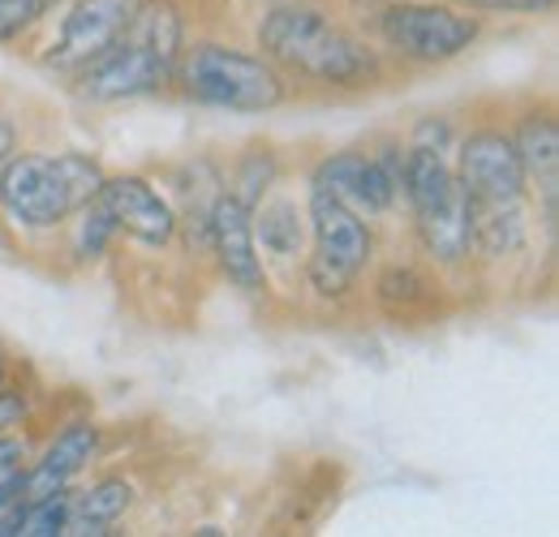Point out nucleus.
<instances>
[{
	"mask_svg": "<svg viewBox=\"0 0 559 537\" xmlns=\"http://www.w3.org/2000/svg\"><path fill=\"white\" fill-rule=\"evenodd\" d=\"M388 48H396L405 61L418 65H443L452 57H461L465 48H474V39L483 35V22L474 13H456L448 4H388L383 22H379Z\"/></svg>",
	"mask_w": 559,
	"mask_h": 537,
	"instance_id": "nucleus-6",
	"label": "nucleus"
},
{
	"mask_svg": "<svg viewBox=\"0 0 559 537\" xmlns=\"http://www.w3.org/2000/svg\"><path fill=\"white\" fill-rule=\"evenodd\" d=\"M99 186H104V168L82 151L13 155L0 168V206L22 228H57L78 206L95 199Z\"/></svg>",
	"mask_w": 559,
	"mask_h": 537,
	"instance_id": "nucleus-2",
	"label": "nucleus"
},
{
	"mask_svg": "<svg viewBox=\"0 0 559 537\" xmlns=\"http://www.w3.org/2000/svg\"><path fill=\"white\" fill-rule=\"evenodd\" d=\"M421 288H426V279L409 267H392V271H383V275H379V297H383L388 306H396V301H401V306L421 301V297H426Z\"/></svg>",
	"mask_w": 559,
	"mask_h": 537,
	"instance_id": "nucleus-20",
	"label": "nucleus"
},
{
	"mask_svg": "<svg viewBox=\"0 0 559 537\" xmlns=\"http://www.w3.org/2000/svg\"><path fill=\"white\" fill-rule=\"evenodd\" d=\"M272 181H276V155L254 146V151H246L241 164H237V181H233L237 190H233V199L246 202V206L254 211V206L263 202V194L272 190Z\"/></svg>",
	"mask_w": 559,
	"mask_h": 537,
	"instance_id": "nucleus-18",
	"label": "nucleus"
},
{
	"mask_svg": "<svg viewBox=\"0 0 559 537\" xmlns=\"http://www.w3.org/2000/svg\"><path fill=\"white\" fill-rule=\"evenodd\" d=\"M95 448H99V430L91 421H70L52 439V448L31 469H22V499H39V494H52V490L70 486L82 473V465L95 456Z\"/></svg>",
	"mask_w": 559,
	"mask_h": 537,
	"instance_id": "nucleus-14",
	"label": "nucleus"
},
{
	"mask_svg": "<svg viewBox=\"0 0 559 537\" xmlns=\"http://www.w3.org/2000/svg\"><path fill=\"white\" fill-rule=\"evenodd\" d=\"M95 199L117 219V232H130L142 246H168L177 237V211L142 177H104Z\"/></svg>",
	"mask_w": 559,
	"mask_h": 537,
	"instance_id": "nucleus-12",
	"label": "nucleus"
},
{
	"mask_svg": "<svg viewBox=\"0 0 559 537\" xmlns=\"http://www.w3.org/2000/svg\"><path fill=\"white\" fill-rule=\"evenodd\" d=\"M117 237V219L108 215V206L99 199H91L86 206H78V237H73V254L82 263L99 259L108 250V241Z\"/></svg>",
	"mask_w": 559,
	"mask_h": 537,
	"instance_id": "nucleus-17",
	"label": "nucleus"
},
{
	"mask_svg": "<svg viewBox=\"0 0 559 537\" xmlns=\"http://www.w3.org/2000/svg\"><path fill=\"white\" fill-rule=\"evenodd\" d=\"M139 0H73V9L61 17L57 39L44 52V65L57 73H82L91 61H99L130 26Z\"/></svg>",
	"mask_w": 559,
	"mask_h": 537,
	"instance_id": "nucleus-8",
	"label": "nucleus"
},
{
	"mask_svg": "<svg viewBox=\"0 0 559 537\" xmlns=\"http://www.w3.org/2000/svg\"><path fill=\"white\" fill-rule=\"evenodd\" d=\"M310 190H328L332 199L353 206L357 215H383L401 194V155H361V151H336L314 168Z\"/></svg>",
	"mask_w": 559,
	"mask_h": 537,
	"instance_id": "nucleus-9",
	"label": "nucleus"
},
{
	"mask_svg": "<svg viewBox=\"0 0 559 537\" xmlns=\"http://www.w3.org/2000/svg\"><path fill=\"white\" fill-rule=\"evenodd\" d=\"M401 190L414 206V224L430 259L439 263H461L474 250V232H469V199L456 181V172L448 168L443 151L414 142L401 155Z\"/></svg>",
	"mask_w": 559,
	"mask_h": 537,
	"instance_id": "nucleus-3",
	"label": "nucleus"
},
{
	"mask_svg": "<svg viewBox=\"0 0 559 537\" xmlns=\"http://www.w3.org/2000/svg\"><path fill=\"white\" fill-rule=\"evenodd\" d=\"M250 224H254V241L276 254V259H293L301 254V241H306V219L297 211V202L288 199H272L263 206L250 211Z\"/></svg>",
	"mask_w": 559,
	"mask_h": 537,
	"instance_id": "nucleus-16",
	"label": "nucleus"
},
{
	"mask_svg": "<svg viewBox=\"0 0 559 537\" xmlns=\"http://www.w3.org/2000/svg\"><path fill=\"white\" fill-rule=\"evenodd\" d=\"M388 4H401V0H388Z\"/></svg>",
	"mask_w": 559,
	"mask_h": 537,
	"instance_id": "nucleus-24",
	"label": "nucleus"
},
{
	"mask_svg": "<svg viewBox=\"0 0 559 537\" xmlns=\"http://www.w3.org/2000/svg\"><path fill=\"white\" fill-rule=\"evenodd\" d=\"M48 13V0H0V44H13Z\"/></svg>",
	"mask_w": 559,
	"mask_h": 537,
	"instance_id": "nucleus-19",
	"label": "nucleus"
},
{
	"mask_svg": "<svg viewBox=\"0 0 559 537\" xmlns=\"http://www.w3.org/2000/svg\"><path fill=\"white\" fill-rule=\"evenodd\" d=\"M259 44L276 69H288L319 86H366L374 77V52L345 26L310 4H280L263 17Z\"/></svg>",
	"mask_w": 559,
	"mask_h": 537,
	"instance_id": "nucleus-1",
	"label": "nucleus"
},
{
	"mask_svg": "<svg viewBox=\"0 0 559 537\" xmlns=\"http://www.w3.org/2000/svg\"><path fill=\"white\" fill-rule=\"evenodd\" d=\"M478 13H551L556 0H469Z\"/></svg>",
	"mask_w": 559,
	"mask_h": 537,
	"instance_id": "nucleus-21",
	"label": "nucleus"
},
{
	"mask_svg": "<svg viewBox=\"0 0 559 537\" xmlns=\"http://www.w3.org/2000/svg\"><path fill=\"white\" fill-rule=\"evenodd\" d=\"M310 237H314V254H310V288L319 297H345L353 279L370 263V228L361 224V215L332 199L328 190H310Z\"/></svg>",
	"mask_w": 559,
	"mask_h": 537,
	"instance_id": "nucleus-5",
	"label": "nucleus"
},
{
	"mask_svg": "<svg viewBox=\"0 0 559 537\" xmlns=\"http://www.w3.org/2000/svg\"><path fill=\"white\" fill-rule=\"evenodd\" d=\"M207 246L219 259V271L241 288V293H263L267 275L259 259V241H254V224H250V206L237 202L233 194H215L207 211Z\"/></svg>",
	"mask_w": 559,
	"mask_h": 537,
	"instance_id": "nucleus-11",
	"label": "nucleus"
},
{
	"mask_svg": "<svg viewBox=\"0 0 559 537\" xmlns=\"http://www.w3.org/2000/svg\"><path fill=\"white\" fill-rule=\"evenodd\" d=\"M516 155H521V168H525V186H534L543 194V215H547V228H556V194H559V126L556 117L543 108V112H530L521 121V130L512 138Z\"/></svg>",
	"mask_w": 559,
	"mask_h": 537,
	"instance_id": "nucleus-13",
	"label": "nucleus"
},
{
	"mask_svg": "<svg viewBox=\"0 0 559 537\" xmlns=\"http://www.w3.org/2000/svg\"><path fill=\"white\" fill-rule=\"evenodd\" d=\"M177 77L194 104L219 112H272L284 104V73L267 57L199 44L177 61Z\"/></svg>",
	"mask_w": 559,
	"mask_h": 537,
	"instance_id": "nucleus-4",
	"label": "nucleus"
},
{
	"mask_svg": "<svg viewBox=\"0 0 559 537\" xmlns=\"http://www.w3.org/2000/svg\"><path fill=\"white\" fill-rule=\"evenodd\" d=\"M4 374H9V366H4V353H0V387H4Z\"/></svg>",
	"mask_w": 559,
	"mask_h": 537,
	"instance_id": "nucleus-23",
	"label": "nucleus"
},
{
	"mask_svg": "<svg viewBox=\"0 0 559 537\" xmlns=\"http://www.w3.org/2000/svg\"><path fill=\"white\" fill-rule=\"evenodd\" d=\"M173 77H177L173 57L121 35L99 61H91L78 73V95L91 104H121V99H142V95L164 91Z\"/></svg>",
	"mask_w": 559,
	"mask_h": 537,
	"instance_id": "nucleus-7",
	"label": "nucleus"
},
{
	"mask_svg": "<svg viewBox=\"0 0 559 537\" xmlns=\"http://www.w3.org/2000/svg\"><path fill=\"white\" fill-rule=\"evenodd\" d=\"M130 503H134V486L121 481V477H104V481H95L91 490L73 494L70 529H66V534H108V529L126 516Z\"/></svg>",
	"mask_w": 559,
	"mask_h": 537,
	"instance_id": "nucleus-15",
	"label": "nucleus"
},
{
	"mask_svg": "<svg viewBox=\"0 0 559 537\" xmlns=\"http://www.w3.org/2000/svg\"><path fill=\"white\" fill-rule=\"evenodd\" d=\"M456 181L469 202H525V168L512 138L499 130H474L461 142Z\"/></svg>",
	"mask_w": 559,
	"mask_h": 537,
	"instance_id": "nucleus-10",
	"label": "nucleus"
},
{
	"mask_svg": "<svg viewBox=\"0 0 559 537\" xmlns=\"http://www.w3.org/2000/svg\"><path fill=\"white\" fill-rule=\"evenodd\" d=\"M13 146H17V134H13V121L0 117V168L13 159Z\"/></svg>",
	"mask_w": 559,
	"mask_h": 537,
	"instance_id": "nucleus-22",
	"label": "nucleus"
}]
</instances>
